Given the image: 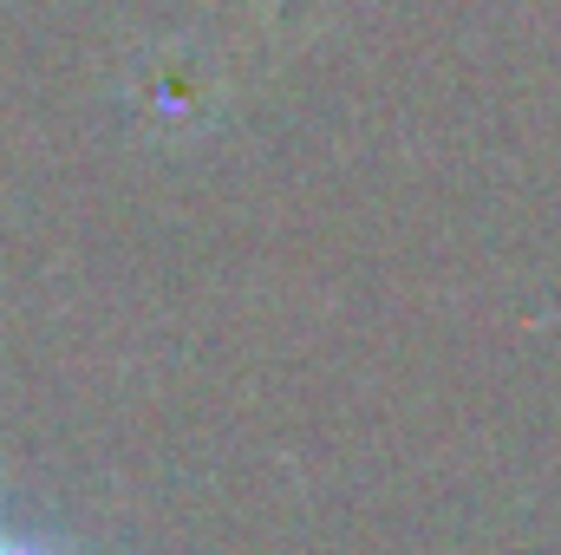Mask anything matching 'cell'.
<instances>
[{
    "instance_id": "6da1fadb",
    "label": "cell",
    "mask_w": 561,
    "mask_h": 555,
    "mask_svg": "<svg viewBox=\"0 0 561 555\" xmlns=\"http://www.w3.org/2000/svg\"><path fill=\"white\" fill-rule=\"evenodd\" d=\"M0 555H53V550H39L33 536H0Z\"/></svg>"
}]
</instances>
